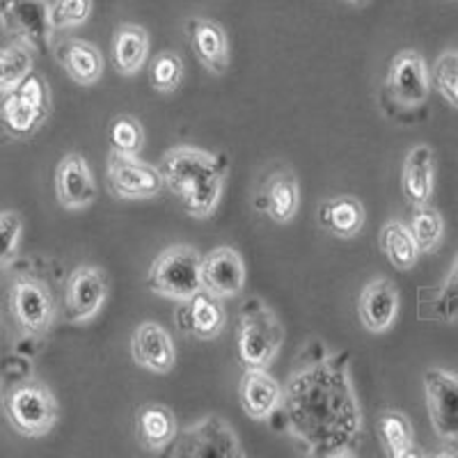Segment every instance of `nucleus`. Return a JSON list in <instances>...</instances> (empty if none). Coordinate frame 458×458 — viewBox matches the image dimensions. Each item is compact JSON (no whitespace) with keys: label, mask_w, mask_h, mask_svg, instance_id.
Segmentation results:
<instances>
[{"label":"nucleus","mask_w":458,"mask_h":458,"mask_svg":"<svg viewBox=\"0 0 458 458\" xmlns=\"http://www.w3.org/2000/svg\"><path fill=\"white\" fill-rule=\"evenodd\" d=\"M424 394L436 436L445 443H458V374L440 367L427 369Z\"/></svg>","instance_id":"obj_12"},{"label":"nucleus","mask_w":458,"mask_h":458,"mask_svg":"<svg viewBox=\"0 0 458 458\" xmlns=\"http://www.w3.org/2000/svg\"><path fill=\"white\" fill-rule=\"evenodd\" d=\"M223 298L208 293L207 289H199L191 298L182 301L177 308V328L183 335L199 339V342H211L223 333L227 323V312L223 308Z\"/></svg>","instance_id":"obj_15"},{"label":"nucleus","mask_w":458,"mask_h":458,"mask_svg":"<svg viewBox=\"0 0 458 458\" xmlns=\"http://www.w3.org/2000/svg\"><path fill=\"white\" fill-rule=\"evenodd\" d=\"M131 355L136 365L151 374H170L177 360L170 335L157 321H145L138 326L131 337Z\"/></svg>","instance_id":"obj_20"},{"label":"nucleus","mask_w":458,"mask_h":458,"mask_svg":"<svg viewBox=\"0 0 458 458\" xmlns=\"http://www.w3.org/2000/svg\"><path fill=\"white\" fill-rule=\"evenodd\" d=\"M10 310L16 326L30 337H42L55 318V301L47 282L19 276L10 289Z\"/></svg>","instance_id":"obj_10"},{"label":"nucleus","mask_w":458,"mask_h":458,"mask_svg":"<svg viewBox=\"0 0 458 458\" xmlns=\"http://www.w3.org/2000/svg\"><path fill=\"white\" fill-rule=\"evenodd\" d=\"M149 57V35L138 23H122L113 37V63L122 76H133Z\"/></svg>","instance_id":"obj_26"},{"label":"nucleus","mask_w":458,"mask_h":458,"mask_svg":"<svg viewBox=\"0 0 458 458\" xmlns=\"http://www.w3.org/2000/svg\"><path fill=\"white\" fill-rule=\"evenodd\" d=\"M5 412L12 427L26 437H42L55 427L60 406L39 380H23L5 396Z\"/></svg>","instance_id":"obj_7"},{"label":"nucleus","mask_w":458,"mask_h":458,"mask_svg":"<svg viewBox=\"0 0 458 458\" xmlns=\"http://www.w3.org/2000/svg\"><path fill=\"white\" fill-rule=\"evenodd\" d=\"M161 172L165 188L193 218H211L223 199L229 161L225 154L179 145L163 154Z\"/></svg>","instance_id":"obj_2"},{"label":"nucleus","mask_w":458,"mask_h":458,"mask_svg":"<svg viewBox=\"0 0 458 458\" xmlns=\"http://www.w3.org/2000/svg\"><path fill=\"white\" fill-rule=\"evenodd\" d=\"M376 433L380 437V445L387 456L406 458L415 456V436H412V424L401 411H383L376 420Z\"/></svg>","instance_id":"obj_28"},{"label":"nucleus","mask_w":458,"mask_h":458,"mask_svg":"<svg viewBox=\"0 0 458 458\" xmlns=\"http://www.w3.org/2000/svg\"><path fill=\"white\" fill-rule=\"evenodd\" d=\"M241 406L252 420H273L282 406V394L284 387H280L264 367H245V374L241 378Z\"/></svg>","instance_id":"obj_21"},{"label":"nucleus","mask_w":458,"mask_h":458,"mask_svg":"<svg viewBox=\"0 0 458 458\" xmlns=\"http://www.w3.org/2000/svg\"><path fill=\"white\" fill-rule=\"evenodd\" d=\"M284 386L282 427L305 447L308 456H355L362 443V411L351 383L349 353L302 358Z\"/></svg>","instance_id":"obj_1"},{"label":"nucleus","mask_w":458,"mask_h":458,"mask_svg":"<svg viewBox=\"0 0 458 458\" xmlns=\"http://www.w3.org/2000/svg\"><path fill=\"white\" fill-rule=\"evenodd\" d=\"M110 151L122 154V157H138L145 147V129L140 122L131 114H120L114 117L108 131Z\"/></svg>","instance_id":"obj_31"},{"label":"nucleus","mask_w":458,"mask_h":458,"mask_svg":"<svg viewBox=\"0 0 458 458\" xmlns=\"http://www.w3.org/2000/svg\"><path fill=\"white\" fill-rule=\"evenodd\" d=\"M367 220L365 204L353 195H335L318 207V223L337 239H353L362 232Z\"/></svg>","instance_id":"obj_25"},{"label":"nucleus","mask_w":458,"mask_h":458,"mask_svg":"<svg viewBox=\"0 0 458 458\" xmlns=\"http://www.w3.org/2000/svg\"><path fill=\"white\" fill-rule=\"evenodd\" d=\"M411 227L412 236H415L420 250L431 255L440 248L445 239V220L440 216L437 208H433L431 204H412V214H411Z\"/></svg>","instance_id":"obj_29"},{"label":"nucleus","mask_w":458,"mask_h":458,"mask_svg":"<svg viewBox=\"0 0 458 458\" xmlns=\"http://www.w3.org/2000/svg\"><path fill=\"white\" fill-rule=\"evenodd\" d=\"M174 412L163 403H145L136 412V437L142 449L158 454L170 447L177 437Z\"/></svg>","instance_id":"obj_24"},{"label":"nucleus","mask_w":458,"mask_h":458,"mask_svg":"<svg viewBox=\"0 0 458 458\" xmlns=\"http://www.w3.org/2000/svg\"><path fill=\"white\" fill-rule=\"evenodd\" d=\"M55 57L73 83L83 85V88L99 83L101 73H104V55L92 42L63 39L55 44Z\"/></svg>","instance_id":"obj_22"},{"label":"nucleus","mask_w":458,"mask_h":458,"mask_svg":"<svg viewBox=\"0 0 458 458\" xmlns=\"http://www.w3.org/2000/svg\"><path fill=\"white\" fill-rule=\"evenodd\" d=\"M0 26L30 51H51L53 23L48 0H0Z\"/></svg>","instance_id":"obj_8"},{"label":"nucleus","mask_w":458,"mask_h":458,"mask_svg":"<svg viewBox=\"0 0 458 458\" xmlns=\"http://www.w3.org/2000/svg\"><path fill=\"white\" fill-rule=\"evenodd\" d=\"M92 14V0H55L51 5L53 30L79 28Z\"/></svg>","instance_id":"obj_35"},{"label":"nucleus","mask_w":458,"mask_h":458,"mask_svg":"<svg viewBox=\"0 0 458 458\" xmlns=\"http://www.w3.org/2000/svg\"><path fill=\"white\" fill-rule=\"evenodd\" d=\"M32 73L30 48L16 44V47L0 48V94L10 92L16 85Z\"/></svg>","instance_id":"obj_30"},{"label":"nucleus","mask_w":458,"mask_h":458,"mask_svg":"<svg viewBox=\"0 0 458 458\" xmlns=\"http://www.w3.org/2000/svg\"><path fill=\"white\" fill-rule=\"evenodd\" d=\"M436 186V154L428 145L412 147L401 170V191L411 204H427Z\"/></svg>","instance_id":"obj_23"},{"label":"nucleus","mask_w":458,"mask_h":458,"mask_svg":"<svg viewBox=\"0 0 458 458\" xmlns=\"http://www.w3.org/2000/svg\"><path fill=\"white\" fill-rule=\"evenodd\" d=\"M431 92V72L417 51H401L390 60L383 81V106L387 114L406 117L424 108Z\"/></svg>","instance_id":"obj_4"},{"label":"nucleus","mask_w":458,"mask_h":458,"mask_svg":"<svg viewBox=\"0 0 458 458\" xmlns=\"http://www.w3.org/2000/svg\"><path fill=\"white\" fill-rule=\"evenodd\" d=\"M255 208L273 223L284 225L296 218L301 208V183L289 167H273L255 193Z\"/></svg>","instance_id":"obj_14"},{"label":"nucleus","mask_w":458,"mask_h":458,"mask_svg":"<svg viewBox=\"0 0 458 458\" xmlns=\"http://www.w3.org/2000/svg\"><path fill=\"white\" fill-rule=\"evenodd\" d=\"M284 342V328L268 305L259 298H248L239 312L236 349L241 365L268 367Z\"/></svg>","instance_id":"obj_3"},{"label":"nucleus","mask_w":458,"mask_h":458,"mask_svg":"<svg viewBox=\"0 0 458 458\" xmlns=\"http://www.w3.org/2000/svg\"><path fill=\"white\" fill-rule=\"evenodd\" d=\"M431 314L440 321L458 323V257L454 261L452 271L445 277L443 286L436 292V298L431 301Z\"/></svg>","instance_id":"obj_34"},{"label":"nucleus","mask_w":458,"mask_h":458,"mask_svg":"<svg viewBox=\"0 0 458 458\" xmlns=\"http://www.w3.org/2000/svg\"><path fill=\"white\" fill-rule=\"evenodd\" d=\"M172 456L179 458H243L232 424L223 417L208 415L199 422L191 424L177 436V443L172 447Z\"/></svg>","instance_id":"obj_9"},{"label":"nucleus","mask_w":458,"mask_h":458,"mask_svg":"<svg viewBox=\"0 0 458 458\" xmlns=\"http://www.w3.org/2000/svg\"><path fill=\"white\" fill-rule=\"evenodd\" d=\"M245 264L243 257L229 248L218 245L202 257V289L218 298H234L243 292Z\"/></svg>","instance_id":"obj_17"},{"label":"nucleus","mask_w":458,"mask_h":458,"mask_svg":"<svg viewBox=\"0 0 458 458\" xmlns=\"http://www.w3.org/2000/svg\"><path fill=\"white\" fill-rule=\"evenodd\" d=\"M183 73H186V69H183V60L177 55V53H172V51L158 53V55L151 60V69H149L151 88L161 94L177 92L179 85L183 83Z\"/></svg>","instance_id":"obj_32"},{"label":"nucleus","mask_w":458,"mask_h":458,"mask_svg":"<svg viewBox=\"0 0 458 458\" xmlns=\"http://www.w3.org/2000/svg\"><path fill=\"white\" fill-rule=\"evenodd\" d=\"M399 289L390 277H374L365 284L358 298L360 321L367 333L380 335L390 330L399 314Z\"/></svg>","instance_id":"obj_16"},{"label":"nucleus","mask_w":458,"mask_h":458,"mask_svg":"<svg viewBox=\"0 0 458 458\" xmlns=\"http://www.w3.org/2000/svg\"><path fill=\"white\" fill-rule=\"evenodd\" d=\"M147 284L157 296L186 301L202 289V255L193 245H170L151 264Z\"/></svg>","instance_id":"obj_5"},{"label":"nucleus","mask_w":458,"mask_h":458,"mask_svg":"<svg viewBox=\"0 0 458 458\" xmlns=\"http://www.w3.org/2000/svg\"><path fill=\"white\" fill-rule=\"evenodd\" d=\"M108 276L99 266H79L64 284V318L69 323H88L99 314L108 298Z\"/></svg>","instance_id":"obj_13"},{"label":"nucleus","mask_w":458,"mask_h":458,"mask_svg":"<svg viewBox=\"0 0 458 458\" xmlns=\"http://www.w3.org/2000/svg\"><path fill=\"white\" fill-rule=\"evenodd\" d=\"M186 37L195 57L216 76L229 69V39L225 28L214 19L191 16L186 19Z\"/></svg>","instance_id":"obj_19"},{"label":"nucleus","mask_w":458,"mask_h":458,"mask_svg":"<svg viewBox=\"0 0 458 458\" xmlns=\"http://www.w3.org/2000/svg\"><path fill=\"white\" fill-rule=\"evenodd\" d=\"M346 3H351V5H355V7H365L369 0H346Z\"/></svg>","instance_id":"obj_37"},{"label":"nucleus","mask_w":458,"mask_h":458,"mask_svg":"<svg viewBox=\"0 0 458 458\" xmlns=\"http://www.w3.org/2000/svg\"><path fill=\"white\" fill-rule=\"evenodd\" d=\"M51 110V94L44 76L32 72L21 85L0 99V129L12 138H30L42 129Z\"/></svg>","instance_id":"obj_6"},{"label":"nucleus","mask_w":458,"mask_h":458,"mask_svg":"<svg viewBox=\"0 0 458 458\" xmlns=\"http://www.w3.org/2000/svg\"><path fill=\"white\" fill-rule=\"evenodd\" d=\"M23 234V218L16 211H0V268L14 259Z\"/></svg>","instance_id":"obj_36"},{"label":"nucleus","mask_w":458,"mask_h":458,"mask_svg":"<svg viewBox=\"0 0 458 458\" xmlns=\"http://www.w3.org/2000/svg\"><path fill=\"white\" fill-rule=\"evenodd\" d=\"M431 85L452 108H458V53L447 51L437 57L431 72Z\"/></svg>","instance_id":"obj_33"},{"label":"nucleus","mask_w":458,"mask_h":458,"mask_svg":"<svg viewBox=\"0 0 458 458\" xmlns=\"http://www.w3.org/2000/svg\"><path fill=\"white\" fill-rule=\"evenodd\" d=\"M55 195L64 208L81 211L97 199L92 170L81 154H67L55 167Z\"/></svg>","instance_id":"obj_18"},{"label":"nucleus","mask_w":458,"mask_h":458,"mask_svg":"<svg viewBox=\"0 0 458 458\" xmlns=\"http://www.w3.org/2000/svg\"><path fill=\"white\" fill-rule=\"evenodd\" d=\"M378 241L380 250L396 271H411L417 259H420V255H422L411 227L406 223H401V220H387L380 229Z\"/></svg>","instance_id":"obj_27"},{"label":"nucleus","mask_w":458,"mask_h":458,"mask_svg":"<svg viewBox=\"0 0 458 458\" xmlns=\"http://www.w3.org/2000/svg\"><path fill=\"white\" fill-rule=\"evenodd\" d=\"M110 193L120 199H149L163 193L165 179L161 167L140 161L138 157H122L110 151L106 165Z\"/></svg>","instance_id":"obj_11"}]
</instances>
